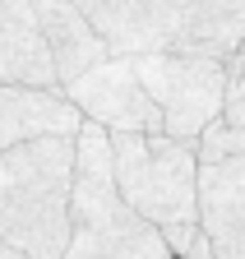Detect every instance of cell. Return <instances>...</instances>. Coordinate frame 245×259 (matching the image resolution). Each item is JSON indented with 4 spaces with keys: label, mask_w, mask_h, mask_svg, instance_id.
Returning a JSON list of instances; mask_svg holds the SVG:
<instances>
[{
    "label": "cell",
    "mask_w": 245,
    "mask_h": 259,
    "mask_svg": "<svg viewBox=\"0 0 245 259\" xmlns=\"http://www.w3.org/2000/svg\"><path fill=\"white\" fill-rule=\"evenodd\" d=\"M199 153H245V125L213 120L199 135Z\"/></svg>",
    "instance_id": "8fae6325"
},
{
    "label": "cell",
    "mask_w": 245,
    "mask_h": 259,
    "mask_svg": "<svg viewBox=\"0 0 245 259\" xmlns=\"http://www.w3.org/2000/svg\"><path fill=\"white\" fill-rule=\"evenodd\" d=\"M14 5H23L28 14H33V19L42 23V14H46V10H56V5H60V0H14Z\"/></svg>",
    "instance_id": "5bb4252c"
},
{
    "label": "cell",
    "mask_w": 245,
    "mask_h": 259,
    "mask_svg": "<svg viewBox=\"0 0 245 259\" xmlns=\"http://www.w3.org/2000/svg\"><path fill=\"white\" fill-rule=\"evenodd\" d=\"M111 162L116 185L134 213L158 222L162 232L199 222V139H180L167 130H111Z\"/></svg>",
    "instance_id": "277c9868"
},
{
    "label": "cell",
    "mask_w": 245,
    "mask_h": 259,
    "mask_svg": "<svg viewBox=\"0 0 245 259\" xmlns=\"http://www.w3.org/2000/svg\"><path fill=\"white\" fill-rule=\"evenodd\" d=\"M0 259H28L23 250H14V245H5V241H0Z\"/></svg>",
    "instance_id": "9a60e30c"
},
{
    "label": "cell",
    "mask_w": 245,
    "mask_h": 259,
    "mask_svg": "<svg viewBox=\"0 0 245 259\" xmlns=\"http://www.w3.org/2000/svg\"><path fill=\"white\" fill-rule=\"evenodd\" d=\"M204 259H213V254H204Z\"/></svg>",
    "instance_id": "2e32d148"
},
{
    "label": "cell",
    "mask_w": 245,
    "mask_h": 259,
    "mask_svg": "<svg viewBox=\"0 0 245 259\" xmlns=\"http://www.w3.org/2000/svg\"><path fill=\"white\" fill-rule=\"evenodd\" d=\"M42 32H46V42H51L60 83L88 74L97 60L111 56V47L102 42V32L88 23V14L79 10V0H60L56 10H46V14H42Z\"/></svg>",
    "instance_id": "30bf717a"
},
{
    "label": "cell",
    "mask_w": 245,
    "mask_h": 259,
    "mask_svg": "<svg viewBox=\"0 0 245 259\" xmlns=\"http://www.w3.org/2000/svg\"><path fill=\"white\" fill-rule=\"evenodd\" d=\"M74 236V135H37L0 153V241L60 259Z\"/></svg>",
    "instance_id": "6da1fadb"
},
{
    "label": "cell",
    "mask_w": 245,
    "mask_h": 259,
    "mask_svg": "<svg viewBox=\"0 0 245 259\" xmlns=\"http://www.w3.org/2000/svg\"><path fill=\"white\" fill-rule=\"evenodd\" d=\"M222 120L245 125V93H240V97H227V111H222Z\"/></svg>",
    "instance_id": "4fadbf2b"
},
{
    "label": "cell",
    "mask_w": 245,
    "mask_h": 259,
    "mask_svg": "<svg viewBox=\"0 0 245 259\" xmlns=\"http://www.w3.org/2000/svg\"><path fill=\"white\" fill-rule=\"evenodd\" d=\"M0 83L65 88L42 23L14 0H0Z\"/></svg>",
    "instance_id": "9c48e42d"
},
{
    "label": "cell",
    "mask_w": 245,
    "mask_h": 259,
    "mask_svg": "<svg viewBox=\"0 0 245 259\" xmlns=\"http://www.w3.org/2000/svg\"><path fill=\"white\" fill-rule=\"evenodd\" d=\"M153 102L167 116V135L199 139L227 111V56H130Z\"/></svg>",
    "instance_id": "5b68a950"
},
{
    "label": "cell",
    "mask_w": 245,
    "mask_h": 259,
    "mask_svg": "<svg viewBox=\"0 0 245 259\" xmlns=\"http://www.w3.org/2000/svg\"><path fill=\"white\" fill-rule=\"evenodd\" d=\"M60 259H176L162 227L125 204L111 130L97 120H83L74 135V236Z\"/></svg>",
    "instance_id": "3957f363"
},
{
    "label": "cell",
    "mask_w": 245,
    "mask_h": 259,
    "mask_svg": "<svg viewBox=\"0 0 245 259\" xmlns=\"http://www.w3.org/2000/svg\"><path fill=\"white\" fill-rule=\"evenodd\" d=\"M83 111L70 102L65 88L0 83V153L37 139V135H79Z\"/></svg>",
    "instance_id": "ba28073f"
},
{
    "label": "cell",
    "mask_w": 245,
    "mask_h": 259,
    "mask_svg": "<svg viewBox=\"0 0 245 259\" xmlns=\"http://www.w3.org/2000/svg\"><path fill=\"white\" fill-rule=\"evenodd\" d=\"M240 93H245V47L227 56V97H240Z\"/></svg>",
    "instance_id": "7c38bea8"
},
{
    "label": "cell",
    "mask_w": 245,
    "mask_h": 259,
    "mask_svg": "<svg viewBox=\"0 0 245 259\" xmlns=\"http://www.w3.org/2000/svg\"><path fill=\"white\" fill-rule=\"evenodd\" d=\"M70 102L83 111V120H97L107 130H134V135H158L167 130L162 107L153 102L148 83L139 79L130 56H107L88 74L65 83Z\"/></svg>",
    "instance_id": "8992f818"
},
{
    "label": "cell",
    "mask_w": 245,
    "mask_h": 259,
    "mask_svg": "<svg viewBox=\"0 0 245 259\" xmlns=\"http://www.w3.org/2000/svg\"><path fill=\"white\" fill-rule=\"evenodd\" d=\"M111 56H231L245 42V0H79Z\"/></svg>",
    "instance_id": "7a4b0ae2"
},
{
    "label": "cell",
    "mask_w": 245,
    "mask_h": 259,
    "mask_svg": "<svg viewBox=\"0 0 245 259\" xmlns=\"http://www.w3.org/2000/svg\"><path fill=\"white\" fill-rule=\"evenodd\" d=\"M199 227L213 259H245V153H199Z\"/></svg>",
    "instance_id": "52a82bcc"
}]
</instances>
